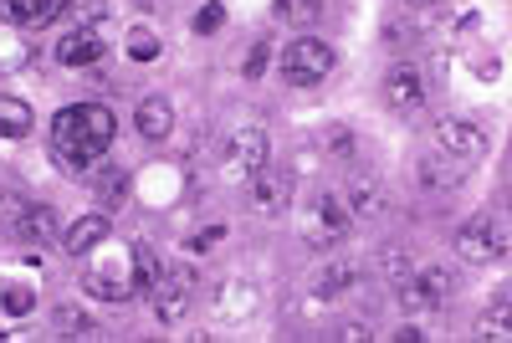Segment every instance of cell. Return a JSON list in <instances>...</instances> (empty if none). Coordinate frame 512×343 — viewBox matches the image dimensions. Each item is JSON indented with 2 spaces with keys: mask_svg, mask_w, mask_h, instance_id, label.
<instances>
[{
  "mask_svg": "<svg viewBox=\"0 0 512 343\" xmlns=\"http://www.w3.org/2000/svg\"><path fill=\"white\" fill-rule=\"evenodd\" d=\"M47 139H52V159L67 175H93L118 139V113L108 103H67L52 118Z\"/></svg>",
  "mask_w": 512,
  "mask_h": 343,
  "instance_id": "1",
  "label": "cell"
},
{
  "mask_svg": "<svg viewBox=\"0 0 512 343\" xmlns=\"http://www.w3.org/2000/svg\"><path fill=\"white\" fill-rule=\"evenodd\" d=\"M333 67H338V52L323 36H297L282 47V82L287 88H318V82H328Z\"/></svg>",
  "mask_w": 512,
  "mask_h": 343,
  "instance_id": "2",
  "label": "cell"
},
{
  "mask_svg": "<svg viewBox=\"0 0 512 343\" xmlns=\"http://www.w3.org/2000/svg\"><path fill=\"white\" fill-rule=\"evenodd\" d=\"M267 154H272V144H267V128H262V118H246V123H236L231 134H226V144H221V169H226V180H236V185H246L256 169L267 164Z\"/></svg>",
  "mask_w": 512,
  "mask_h": 343,
  "instance_id": "3",
  "label": "cell"
},
{
  "mask_svg": "<svg viewBox=\"0 0 512 343\" xmlns=\"http://www.w3.org/2000/svg\"><path fill=\"white\" fill-rule=\"evenodd\" d=\"M456 256L466 267H492L507 256V221L502 216H472L456 226Z\"/></svg>",
  "mask_w": 512,
  "mask_h": 343,
  "instance_id": "4",
  "label": "cell"
},
{
  "mask_svg": "<svg viewBox=\"0 0 512 343\" xmlns=\"http://www.w3.org/2000/svg\"><path fill=\"white\" fill-rule=\"evenodd\" d=\"M451 287H456L451 267L431 262V267H415L395 292H400V308H405L410 318H420V313H441V308H446V297H451Z\"/></svg>",
  "mask_w": 512,
  "mask_h": 343,
  "instance_id": "5",
  "label": "cell"
},
{
  "mask_svg": "<svg viewBox=\"0 0 512 343\" xmlns=\"http://www.w3.org/2000/svg\"><path fill=\"white\" fill-rule=\"evenodd\" d=\"M195 292H200V282H195L190 272L164 267L159 282L149 287V308H154V318H159L164 328H175V323H185V318L195 313Z\"/></svg>",
  "mask_w": 512,
  "mask_h": 343,
  "instance_id": "6",
  "label": "cell"
},
{
  "mask_svg": "<svg viewBox=\"0 0 512 343\" xmlns=\"http://www.w3.org/2000/svg\"><path fill=\"white\" fill-rule=\"evenodd\" d=\"M349 205H344V195H333V190H318L313 195V210H308V221H303V241L308 246H318V251H328V246H338L349 236Z\"/></svg>",
  "mask_w": 512,
  "mask_h": 343,
  "instance_id": "7",
  "label": "cell"
},
{
  "mask_svg": "<svg viewBox=\"0 0 512 343\" xmlns=\"http://www.w3.org/2000/svg\"><path fill=\"white\" fill-rule=\"evenodd\" d=\"M487 128L477 123V118H456V113H446L441 123H436V154L441 159H451V164H472V159H482L487 154Z\"/></svg>",
  "mask_w": 512,
  "mask_h": 343,
  "instance_id": "8",
  "label": "cell"
},
{
  "mask_svg": "<svg viewBox=\"0 0 512 343\" xmlns=\"http://www.w3.org/2000/svg\"><path fill=\"white\" fill-rule=\"evenodd\" d=\"M292 190H297L292 169H272V164H262V169H256V175L246 180V205L256 210V216H287Z\"/></svg>",
  "mask_w": 512,
  "mask_h": 343,
  "instance_id": "9",
  "label": "cell"
},
{
  "mask_svg": "<svg viewBox=\"0 0 512 343\" xmlns=\"http://www.w3.org/2000/svg\"><path fill=\"white\" fill-rule=\"evenodd\" d=\"M425 103H431V88H425V72L415 62H395L390 72H384V108H390V113L410 118Z\"/></svg>",
  "mask_w": 512,
  "mask_h": 343,
  "instance_id": "10",
  "label": "cell"
},
{
  "mask_svg": "<svg viewBox=\"0 0 512 343\" xmlns=\"http://www.w3.org/2000/svg\"><path fill=\"white\" fill-rule=\"evenodd\" d=\"M364 282V267L354 262V256H333V262L313 277V292H308V308L318 313V308H328V303H338L344 292H354Z\"/></svg>",
  "mask_w": 512,
  "mask_h": 343,
  "instance_id": "11",
  "label": "cell"
},
{
  "mask_svg": "<svg viewBox=\"0 0 512 343\" xmlns=\"http://www.w3.org/2000/svg\"><path fill=\"white\" fill-rule=\"evenodd\" d=\"M103 52H108V41H103V31L93 26V21H82V26H72L57 47H52V57L62 62V67H98L103 62Z\"/></svg>",
  "mask_w": 512,
  "mask_h": 343,
  "instance_id": "12",
  "label": "cell"
},
{
  "mask_svg": "<svg viewBox=\"0 0 512 343\" xmlns=\"http://www.w3.org/2000/svg\"><path fill=\"white\" fill-rule=\"evenodd\" d=\"M82 292L98 297V303H128V297H139L134 272L128 267H98V262L82 267Z\"/></svg>",
  "mask_w": 512,
  "mask_h": 343,
  "instance_id": "13",
  "label": "cell"
},
{
  "mask_svg": "<svg viewBox=\"0 0 512 343\" xmlns=\"http://www.w3.org/2000/svg\"><path fill=\"white\" fill-rule=\"evenodd\" d=\"M108 236H113V221L103 216V210H88L82 221H72V226L62 231V251L82 262V256H93V251H98Z\"/></svg>",
  "mask_w": 512,
  "mask_h": 343,
  "instance_id": "14",
  "label": "cell"
},
{
  "mask_svg": "<svg viewBox=\"0 0 512 343\" xmlns=\"http://www.w3.org/2000/svg\"><path fill=\"white\" fill-rule=\"evenodd\" d=\"M72 0H0V21L16 26V31H31V26H52Z\"/></svg>",
  "mask_w": 512,
  "mask_h": 343,
  "instance_id": "15",
  "label": "cell"
},
{
  "mask_svg": "<svg viewBox=\"0 0 512 343\" xmlns=\"http://www.w3.org/2000/svg\"><path fill=\"white\" fill-rule=\"evenodd\" d=\"M11 236L21 241V246H47L52 236H57V216H52V205H21V210H11Z\"/></svg>",
  "mask_w": 512,
  "mask_h": 343,
  "instance_id": "16",
  "label": "cell"
},
{
  "mask_svg": "<svg viewBox=\"0 0 512 343\" xmlns=\"http://www.w3.org/2000/svg\"><path fill=\"white\" fill-rule=\"evenodd\" d=\"M134 128H139L149 144H164L169 134H175V103H169L164 93L139 98V108H134Z\"/></svg>",
  "mask_w": 512,
  "mask_h": 343,
  "instance_id": "17",
  "label": "cell"
},
{
  "mask_svg": "<svg viewBox=\"0 0 512 343\" xmlns=\"http://www.w3.org/2000/svg\"><path fill=\"white\" fill-rule=\"evenodd\" d=\"M256 303H262V292H256V282H241V277L221 282V292L210 297V308H216V318H226V323L251 318V313H256Z\"/></svg>",
  "mask_w": 512,
  "mask_h": 343,
  "instance_id": "18",
  "label": "cell"
},
{
  "mask_svg": "<svg viewBox=\"0 0 512 343\" xmlns=\"http://www.w3.org/2000/svg\"><path fill=\"white\" fill-rule=\"evenodd\" d=\"M349 216H359V221H379L384 216V190H379V180L374 175H349Z\"/></svg>",
  "mask_w": 512,
  "mask_h": 343,
  "instance_id": "19",
  "label": "cell"
},
{
  "mask_svg": "<svg viewBox=\"0 0 512 343\" xmlns=\"http://www.w3.org/2000/svg\"><path fill=\"white\" fill-rule=\"evenodd\" d=\"M31 128H36L31 103L16 98V93H0V139H26Z\"/></svg>",
  "mask_w": 512,
  "mask_h": 343,
  "instance_id": "20",
  "label": "cell"
},
{
  "mask_svg": "<svg viewBox=\"0 0 512 343\" xmlns=\"http://www.w3.org/2000/svg\"><path fill=\"white\" fill-rule=\"evenodd\" d=\"M272 16L292 31H313L323 21V0H272Z\"/></svg>",
  "mask_w": 512,
  "mask_h": 343,
  "instance_id": "21",
  "label": "cell"
},
{
  "mask_svg": "<svg viewBox=\"0 0 512 343\" xmlns=\"http://www.w3.org/2000/svg\"><path fill=\"white\" fill-rule=\"evenodd\" d=\"M52 328H57V338H93L98 333V318L88 308H77V303H62L52 313Z\"/></svg>",
  "mask_w": 512,
  "mask_h": 343,
  "instance_id": "22",
  "label": "cell"
},
{
  "mask_svg": "<svg viewBox=\"0 0 512 343\" xmlns=\"http://www.w3.org/2000/svg\"><path fill=\"white\" fill-rule=\"evenodd\" d=\"M128 262H134V287H139V292H149V287L159 282V272H164V262H159L154 246H134V251H128Z\"/></svg>",
  "mask_w": 512,
  "mask_h": 343,
  "instance_id": "23",
  "label": "cell"
},
{
  "mask_svg": "<svg viewBox=\"0 0 512 343\" xmlns=\"http://www.w3.org/2000/svg\"><path fill=\"white\" fill-rule=\"evenodd\" d=\"M420 185L436 190V195H451L461 185V175H456V169H446V159H420Z\"/></svg>",
  "mask_w": 512,
  "mask_h": 343,
  "instance_id": "24",
  "label": "cell"
},
{
  "mask_svg": "<svg viewBox=\"0 0 512 343\" xmlns=\"http://www.w3.org/2000/svg\"><path fill=\"white\" fill-rule=\"evenodd\" d=\"M379 272L390 277V287H400V282H405V277L415 272V262H410V251H405L400 241H390V246L379 251Z\"/></svg>",
  "mask_w": 512,
  "mask_h": 343,
  "instance_id": "25",
  "label": "cell"
},
{
  "mask_svg": "<svg viewBox=\"0 0 512 343\" xmlns=\"http://www.w3.org/2000/svg\"><path fill=\"white\" fill-rule=\"evenodd\" d=\"M415 41H420V26L410 21V11H405V16H390V21H384V47H390V52H410Z\"/></svg>",
  "mask_w": 512,
  "mask_h": 343,
  "instance_id": "26",
  "label": "cell"
},
{
  "mask_svg": "<svg viewBox=\"0 0 512 343\" xmlns=\"http://www.w3.org/2000/svg\"><path fill=\"white\" fill-rule=\"evenodd\" d=\"M123 47H128V57H134V62H154V57L164 52V41H159L149 26H134V31H128V41H123Z\"/></svg>",
  "mask_w": 512,
  "mask_h": 343,
  "instance_id": "27",
  "label": "cell"
},
{
  "mask_svg": "<svg viewBox=\"0 0 512 343\" xmlns=\"http://www.w3.org/2000/svg\"><path fill=\"white\" fill-rule=\"evenodd\" d=\"M477 338H487V343H507L512 338V328H507V297H497V313L477 318Z\"/></svg>",
  "mask_w": 512,
  "mask_h": 343,
  "instance_id": "28",
  "label": "cell"
},
{
  "mask_svg": "<svg viewBox=\"0 0 512 343\" xmlns=\"http://www.w3.org/2000/svg\"><path fill=\"white\" fill-rule=\"evenodd\" d=\"M323 149H333V154H354V134H349V123H328V134H323Z\"/></svg>",
  "mask_w": 512,
  "mask_h": 343,
  "instance_id": "29",
  "label": "cell"
},
{
  "mask_svg": "<svg viewBox=\"0 0 512 343\" xmlns=\"http://www.w3.org/2000/svg\"><path fill=\"white\" fill-rule=\"evenodd\" d=\"M0 308H6V313H16V318H26V313L36 308V292H31V287H11L6 297H0Z\"/></svg>",
  "mask_w": 512,
  "mask_h": 343,
  "instance_id": "30",
  "label": "cell"
},
{
  "mask_svg": "<svg viewBox=\"0 0 512 343\" xmlns=\"http://www.w3.org/2000/svg\"><path fill=\"white\" fill-rule=\"evenodd\" d=\"M267 57H272V41H256V47H251V57H246V82H256V77H262Z\"/></svg>",
  "mask_w": 512,
  "mask_h": 343,
  "instance_id": "31",
  "label": "cell"
},
{
  "mask_svg": "<svg viewBox=\"0 0 512 343\" xmlns=\"http://www.w3.org/2000/svg\"><path fill=\"white\" fill-rule=\"evenodd\" d=\"M221 21H226V11H221V6H205V11L195 16V31H200V36H210V31H221Z\"/></svg>",
  "mask_w": 512,
  "mask_h": 343,
  "instance_id": "32",
  "label": "cell"
},
{
  "mask_svg": "<svg viewBox=\"0 0 512 343\" xmlns=\"http://www.w3.org/2000/svg\"><path fill=\"white\" fill-rule=\"evenodd\" d=\"M369 333H374L369 323H359V318H349V323H338V333H333V338H338V343H359V338H369Z\"/></svg>",
  "mask_w": 512,
  "mask_h": 343,
  "instance_id": "33",
  "label": "cell"
},
{
  "mask_svg": "<svg viewBox=\"0 0 512 343\" xmlns=\"http://www.w3.org/2000/svg\"><path fill=\"white\" fill-rule=\"evenodd\" d=\"M221 236H226V226H210V231H195V236H190V251H200V256H205V251L216 246Z\"/></svg>",
  "mask_w": 512,
  "mask_h": 343,
  "instance_id": "34",
  "label": "cell"
},
{
  "mask_svg": "<svg viewBox=\"0 0 512 343\" xmlns=\"http://www.w3.org/2000/svg\"><path fill=\"white\" fill-rule=\"evenodd\" d=\"M390 338H395V343H420V338H425V333H420V328H415V323H405V328H395V333H390Z\"/></svg>",
  "mask_w": 512,
  "mask_h": 343,
  "instance_id": "35",
  "label": "cell"
},
{
  "mask_svg": "<svg viewBox=\"0 0 512 343\" xmlns=\"http://www.w3.org/2000/svg\"><path fill=\"white\" fill-rule=\"evenodd\" d=\"M410 6H436V0H410Z\"/></svg>",
  "mask_w": 512,
  "mask_h": 343,
  "instance_id": "36",
  "label": "cell"
},
{
  "mask_svg": "<svg viewBox=\"0 0 512 343\" xmlns=\"http://www.w3.org/2000/svg\"><path fill=\"white\" fill-rule=\"evenodd\" d=\"M0 195H6V190H0Z\"/></svg>",
  "mask_w": 512,
  "mask_h": 343,
  "instance_id": "37",
  "label": "cell"
}]
</instances>
